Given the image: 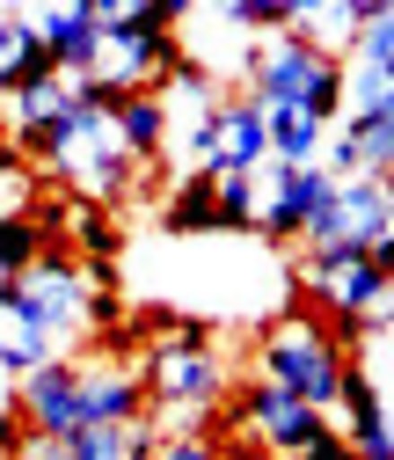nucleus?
<instances>
[{
  "instance_id": "nucleus-8",
  "label": "nucleus",
  "mask_w": 394,
  "mask_h": 460,
  "mask_svg": "<svg viewBox=\"0 0 394 460\" xmlns=\"http://www.w3.org/2000/svg\"><path fill=\"white\" fill-rule=\"evenodd\" d=\"M74 417H81V431L139 424V417H146L139 366H132V358H74Z\"/></svg>"
},
{
  "instance_id": "nucleus-3",
  "label": "nucleus",
  "mask_w": 394,
  "mask_h": 460,
  "mask_svg": "<svg viewBox=\"0 0 394 460\" xmlns=\"http://www.w3.org/2000/svg\"><path fill=\"white\" fill-rule=\"evenodd\" d=\"M344 373H351V351L344 336H336L314 307H285L263 336H256V380L307 402V410H336V394H344Z\"/></svg>"
},
{
  "instance_id": "nucleus-16",
  "label": "nucleus",
  "mask_w": 394,
  "mask_h": 460,
  "mask_svg": "<svg viewBox=\"0 0 394 460\" xmlns=\"http://www.w3.org/2000/svg\"><path fill=\"white\" fill-rule=\"evenodd\" d=\"M66 219H74V256L81 263H109L118 256V219H109L102 205H74Z\"/></svg>"
},
{
  "instance_id": "nucleus-4",
  "label": "nucleus",
  "mask_w": 394,
  "mask_h": 460,
  "mask_svg": "<svg viewBox=\"0 0 394 460\" xmlns=\"http://www.w3.org/2000/svg\"><path fill=\"white\" fill-rule=\"evenodd\" d=\"M241 95L256 110H300L314 125H336L344 118V59H321L314 44L300 37H256L249 59H241Z\"/></svg>"
},
{
  "instance_id": "nucleus-6",
  "label": "nucleus",
  "mask_w": 394,
  "mask_h": 460,
  "mask_svg": "<svg viewBox=\"0 0 394 460\" xmlns=\"http://www.w3.org/2000/svg\"><path fill=\"white\" fill-rule=\"evenodd\" d=\"M307 256L328 249H358V256H387L394 249V190L380 176H351V183H328V198L314 205V219L300 226Z\"/></svg>"
},
{
  "instance_id": "nucleus-1",
  "label": "nucleus",
  "mask_w": 394,
  "mask_h": 460,
  "mask_svg": "<svg viewBox=\"0 0 394 460\" xmlns=\"http://www.w3.org/2000/svg\"><path fill=\"white\" fill-rule=\"evenodd\" d=\"M139 387H146V417L161 431H205L219 424V402H227V366L212 351L205 322H161V336L139 358Z\"/></svg>"
},
{
  "instance_id": "nucleus-11",
  "label": "nucleus",
  "mask_w": 394,
  "mask_h": 460,
  "mask_svg": "<svg viewBox=\"0 0 394 460\" xmlns=\"http://www.w3.org/2000/svg\"><path fill=\"white\" fill-rule=\"evenodd\" d=\"M365 15H372V0H293L285 37L314 44L321 59H344V51H351V37L365 30Z\"/></svg>"
},
{
  "instance_id": "nucleus-7",
  "label": "nucleus",
  "mask_w": 394,
  "mask_h": 460,
  "mask_svg": "<svg viewBox=\"0 0 394 460\" xmlns=\"http://www.w3.org/2000/svg\"><path fill=\"white\" fill-rule=\"evenodd\" d=\"M227 424H241V431L256 438V453H263V460H293V453H307L321 431H336L321 410H307V402L277 394V387H263V380H249V387L234 394Z\"/></svg>"
},
{
  "instance_id": "nucleus-5",
  "label": "nucleus",
  "mask_w": 394,
  "mask_h": 460,
  "mask_svg": "<svg viewBox=\"0 0 394 460\" xmlns=\"http://www.w3.org/2000/svg\"><path fill=\"white\" fill-rule=\"evenodd\" d=\"M387 256H358V249H328V256H300L293 285L314 300V314L344 336V351L358 336H387Z\"/></svg>"
},
{
  "instance_id": "nucleus-18",
  "label": "nucleus",
  "mask_w": 394,
  "mask_h": 460,
  "mask_svg": "<svg viewBox=\"0 0 394 460\" xmlns=\"http://www.w3.org/2000/svg\"><path fill=\"white\" fill-rule=\"evenodd\" d=\"M293 460H351V446H344V431H321L307 453H293Z\"/></svg>"
},
{
  "instance_id": "nucleus-9",
  "label": "nucleus",
  "mask_w": 394,
  "mask_h": 460,
  "mask_svg": "<svg viewBox=\"0 0 394 460\" xmlns=\"http://www.w3.org/2000/svg\"><path fill=\"white\" fill-rule=\"evenodd\" d=\"M321 198H328L321 168H277V161H263L256 168V234L263 242H300V226L314 219Z\"/></svg>"
},
{
  "instance_id": "nucleus-13",
  "label": "nucleus",
  "mask_w": 394,
  "mask_h": 460,
  "mask_svg": "<svg viewBox=\"0 0 394 460\" xmlns=\"http://www.w3.org/2000/svg\"><path fill=\"white\" fill-rule=\"evenodd\" d=\"M161 226L168 234H227V219H219V198H212V176H183L161 205Z\"/></svg>"
},
{
  "instance_id": "nucleus-15",
  "label": "nucleus",
  "mask_w": 394,
  "mask_h": 460,
  "mask_svg": "<svg viewBox=\"0 0 394 460\" xmlns=\"http://www.w3.org/2000/svg\"><path fill=\"white\" fill-rule=\"evenodd\" d=\"M0 366H8L15 380H22V373H37V366H51V343H44V336H37L8 300H0Z\"/></svg>"
},
{
  "instance_id": "nucleus-10",
  "label": "nucleus",
  "mask_w": 394,
  "mask_h": 460,
  "mask_svg": "<svg viewBox=\"0 0 394 460\" xmlns=\"http://www.w3.org/2000/svg\"><path fill=\"white\" fill-rule=\"evenodd\" d=\"M270 161L263 146V110L234 88V95H219V118H212V154L197 176H256V168Z\"/></svg>"
},
{
  "instance_id": "nucleus-12",
  "label": "nucleus",
  "mask_w": 394,
  "mask_h": 460,
  "mask_svg": "<svg viewBox=\"0 0 394 460\" xmlns=\"http://www.w3.org/2000/svg\"><path fill=\"white\" fill-rule=\"evenodd\" d=\"M109 118H118V139H125L132 168L168 161V110H161V95H118V102H109Z\"/></svg>"
},
{
  "instance_id": "nucleus-14",
  "label": "nucleus",
  "mask_w": 394,
  "mask_h": 460,
  "mask_svg": "<svg viewBox=\"0 0 394 460\" xmlns=\"http://www.w3.org/2000/svg\"><path fill=\"white\" fill-rule=\"evenodd\" d=\"M44 249H51V234H44L30 212H0V293H8V285H15Z\"/></svg>"
},
{
  "instance_id": "nucleus-17",
  "label": "nucleus",
  "mask_w": 394,
  "mask_h": 460,
  "mask_svg": "<svg viewBox=\"0 0 394 460\" xmlns=\"http://www.w3.org/2000/svg\"><path fill=\"white\" fill-rule=\"evenodd\" d=\"M146 460H227V446H219V424H205V431H161Z\"/></svg>"
},
{
  "instance_id": "nucleus-2",
  "label": "nucleus",
  "mask_w": 394,
  "mask_h": 460,
  "mask_svg": "<svg viewBox=\"0 0 394 460\" xmlns=\"http://www.w3.org/2000/svg\"><path fill=\"white\" fill-rule=\"evenodd\" d=\"M109 102H118V95H102L95 81H74L66 118L51 125V139L37 154V161H51V176L74 190V205H102V212H109V198H125L132 176H139L132 154H125V139H118Z\"/></svg>"
}]
</instances>
